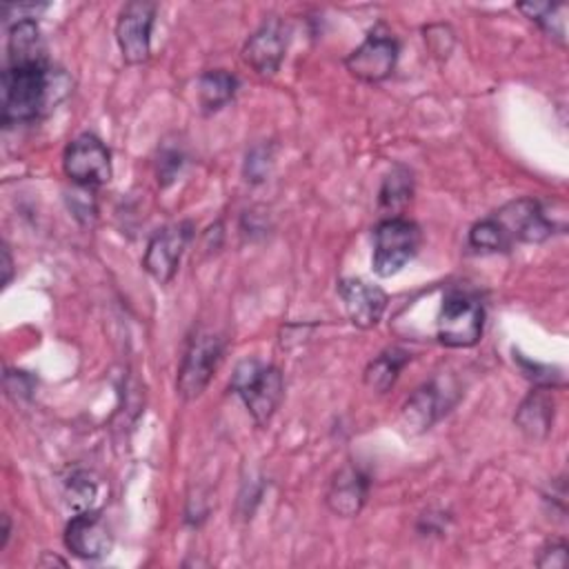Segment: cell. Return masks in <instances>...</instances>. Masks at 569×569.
Listing matches in <instances>:
<instances>
[{
  "label": "cell",
  "instance_id": "cell-1",
  "mask_svg": "<svg viewBox=\"0 0 569 569\" xmlns=\"http://www.w3.org/2000/svg\"><path fill=\"white\" fill-rule=\"evenodd\" d=\"M69 91V76L49 60L7 64L2 71V124L11 127L38 120Z\"/></svg>",
  "mask_w": 569,
  "mask_h": 569
},
{
  "label": "cell",
  "instance_id": "cell-2",
  "mask_svg": "<svg viewBox=\"0 0 569 569\" xmlns=\"http://www.w3.org/2000/svg\"><path fill=\"white\" fill-rule=\"evenodd\" d=\"M556 231L542 202L518 198L478 220L469 229V244L476 251H509L518 242H545Z\"/></svg>",
  "mask_w": 569,
  "mask_h": 569
},
{
  "label": "cell",
  "instance_id": "cell-3",
  "mask_svg": "<svg viewBox=\"0 0 569 569\" xmlns=\"http://www.w3.org/2000/svg\"><path fill=\"white\" fill-rule=\"evenodd\" d=\"M231 389L240 396L258 427H264L284 396V380L278 367L258 360H242L233 369Z\"/></svg>",
  "mask_w": 569,
  "mask_h": 569
},
{
  "label": "cell",
  "instance_id": "cell-4",
  "mask_svg": "<svg viewBox=\"0 0 569 569\" xmlns=\"http://www.w3.org/2000/svg\"><path fill=\"white\" fill-rule=\"evenodd\" d=\"M482 329L485 307L480 298L462 289L447 291L436 318L438 342L453 349L473 347L482 338Z\"/></svg>",
  "mask_w": 569,
  "mask_h": 569
},
{
  "label": "cell",
  "instance_id": "cell-5",
  "mask_svg": "<svg viewBox=\"0 0 569 569\" xmlns=\"http://www.w3.org/2000/svg\"><path fill=\"white\" fill-rule=\"evenodd\" d=\"M422 242L420 227L402 216H389L373 229L371 269L378 278H391L413 260Z\"/></svg>",
  "mask_w": 569,
  "mask_h": 569
},
{
  "label": "cell",
  "instance_id": "cell-6",
  "mask_svg": "<svg viewBox=\"0 0 569 569\" xmlns=\"http://www.w3.org/2000/svg\"><path fill=\"white\" fill-rule=\"evenodd\" d=\"M222 349H224V342L213 331L198 329L189 338L184 356L180 360L178 378H176V389L180 398L193 400L207 389L213 371L222 360Z\"/></svg>",
  "mask_w": 569,
  "mask_h": 569
},
{
  "label": "cell",
  "instance_id": "cell-7",
  "mask_svg": "<svg viewBox=\"0 0 569 569\" xmlns=\"http://www.w3.org/2000/svg\"><path fill=\"white\" fill-rule=\"evenodd\" d=\"M398 53L400 44L396 36L385 29V24H378L367 33L362 44L345 58V67L353 78L373 84L387 80L393 73Z\"/></svg>",
  "mask_w": 569,
  "mask_h": 569
},
{
  "label": "cell",
  "instance_id": "cell-8",
  "mask_svg": "<svg viewBox=\"0 0 569 569\" xmlns=\"http://www.w3.org/2000/svg\"><path fill=\"white\" fill-rule=\"evenodd\" d=\"M64 176L84 189L102 187L111 180V151L93 133H80L62 153Z\"/></svg>",
  "mask_w": 569,
  "mask_h": 569
},
{
  "label": "cell",
  "instance_id": "cell-9",
  "mask_svg": "<svg viewBox=\"0 0 569 569\" xmlns=\"http://www.w3.org/2000/svg\"><path fill=\"white\" fill-rule=\"evenodd\" d=\"M156 2H127L116 20V40L127 64H142L151 53V29L156 20Z\"/></svg>",
  "mask_w": 569,
  "mask_h": 569
},
{
  "label": "cell",
  "instance_id": "cell-10",
  "mask_svg": "<svg viewBox=\"0 0 569 569\" xmlns=\"http://www.w3.org/2000/svg\"><path fill=\"white\" fill-rule=\"evenodd\" d=\"M189 238H191V222H173L158 229L151 236L147 251L142 256L144 271L160 284H167L178 271V264Z\"/></svg>",
  "mask_w": 569,
  "mask_h": 569
},
{
  "label": "cell",
  "instance_id": "cell-11",
  "mask_svg": "<svg viewBox=\"0 0 569 569\" xmlns=\"http://www.w3.org/2000/svg\"><path fill=\"white\" fill-rule=\"evenodd\" d=\"M64 547L82 560H98L107 556L113 547V536L100 511L84 509L71 516L64 527Z\"/></svg>",
  "mask_w": 569,
  "mask_h": 569
},
{
  "label": "cell",
  "instance_id": "cell-12",
  "mask_svg": "<svg viewBox=\"0 0 569 569\" xmlns=\"http://www.w3.org/2000/svg\"><path fill=\"white\" fill-rule=\"evenodd\" d=\"M284 49H287V29L276 16H271L247 38L242 47V60L258 76H273L280 69Z\"/></svg>",
  "mask_w": 569,
  "mask_h": 569
},
{
  "label": "cell",
  "instance_id": "cell-13",
  "mask_svg": "<svg viewBox=\"0 0 569 569\" xmlns=\"http://www.w3.org/2000/svg\"><path fill=\"white\" fill-rule=\"evenodd\" d=\"M338 293L345 302L349 320L358 329L376 327L387 309V293L362 278H340Z\"/></svg>",
  "mask_w": 569,
  "mask_h": 569
},
{
  "label": "cell",
  "instance_id": "cell-14",
  "mask_svg": "<svg viewBox=\"0 0 569 569\" xmlns=\"http://www.w3.org/2000/svg\"><path fill=\"white\" fill-rule=\"evenodd\" d=\"M367 493H369L367 473L360 467L349 462L333 473L325 502L336 516L351 518V516H358L360 509L365 507Z\"/></svg>",
  "mask_w": 569,
  "mask_h": 569
},
{
  "label": "cell",
  "instance_id": "cell-15",
  "mask_svg": "<svg viewBox=\"0 0 569 569\" xmlns=\"http://www.w3.org/2000/svg\"><path fill=\"white\" fill-rule=\"evenodd\" d=\"M547 391V387H536L516 411L518 429L531 440L547 438L553 422V400Z\"/></svg>",
  "mask_w": 569,
  "mask_h": 569
},
{
  "label": "cell",
  "instance_id": "cell-16",
  "mask_svg": "<svg viewBox=\"0 0 569 569\" xmlns=\"http://www.w3.org/2000/svg\"><path fill=\"white\" fill-rule=\"evenodd\" d=\"M7 64H27V62H44L47 60V47L40 33V27L33 18L16 20L9 27V40H7Z\"/></svg>",
  "mask_w": 569,
  "mask_h": 569
},
{
  "label": "cell",
  "instance_id": "cell-17",
  "mask_svg": "<svg viewBox=\"0 0 569 569\" xmlns=\"http://www.w3.org/2000/svg\"><path fill=\"white\" fill-rule=\"evenodd\" d=\"M449 405L451 400H447V393L442 396V389L436 382H429L407 400L402 418L407 420V425L425 431L447 411Z\"/></svg>",
  "mask_w": 569,
  "mask_h": 569
},
{
  "label": "cell",
  "instance_id": "cell-18",
  "mask_svg": "<svg viewBox=\"0 0 569 569\" xmlns=\"http://www.w3.org/2000/svg\"><path fill=\"white\" fill-rule=\"evenodd\" d=\"M238 78L224 69H211V71H204L200 78H198V102H200V109L204 113H213V111H220L222 107H227L236 91H238Z\"/></svg>",
  "mask_w": 569,
  "mask_h": 569
},
{
  "label": "cell",
  "instance_id": "cell-19",
  "mask_svg": "<svg viewBox=\"0 0 569 569\" xmlns=\"http://www.w3.org/2000/svg\"><path fill=\"white\" fill-rule=\"evenodd\" d=\"M409 358H411L409 351H405L400 347L385 349L382 353H378L367 365V369H365V385L371 391H376V393L389 391L396 385V380H398L402 367L409 362Z\"/></svg>",
  "mask_w": 569,
  "mask_h": 569
},
{
  "label": "cell",
  "instance_id": "cell-20",
  "mask_svg": "<svg viewBox=\"0 0 569 569\" xmlns=\"http://www.w3.org/2000/svg\"><path fill=\"white\" fill-rule=\"evenodd\" d=\"M518 11H522L529 20L538 22L540 29L551 36L558 44L565 47V11H567V4L560 2V4H551V2H522L518 4Z\"/></svg>",
  "mask_w": 569,
  "mask_h": 569
},
{
  "label": "cell",
  "instance_id": "cell-21",
  "mask_svg": "<svg viewBox=\"0 0 569 569\" xmlns=\"http://www.w3.org/2000/svg\"><path fill=\"white\" fill-rule=\"evenodd\" d=\"M413 193V176L405 164H396L382 180L380 187V207L387 211L402 209Z\"/></svg>",
  "mask_w": 569,
  "mask_h": 569
},
{
  "label": "cell",
  "instance_id": "cell-22",
  "mask_svg": "<svg viewBox=\"0 0 569 569\" xmlns=\"http://www.w3.org/2000/svg\"><path fill=\"white\" fill-rule=\"evenodd\" d=\"M96 496V482L84 471H76L67 478V498L78 509H91V500Z\"/></svg>",
  "mask_w": 569,
  "mask_h": 569
},
{
  "label": "cell",
  "instance_id": "cell-23",
  "mask_svg": "<svg viewBox=\"0 0 569 569\" xmlns=\"http://www.w3.org/2000/svg\"><path fill=\"white\" fill-rule=\"evenodd\" d=\"M271 160H273V151H271V144H256L249 153H247V160H244V178L249 182H262L269 173V167H271Z\"/></svg>",
  "mask_w": 569,
  "mask_h": 569
},
{
  "label": "cell",
  "instance_id": "cell-24",
  "mask_svg": "<svg viewBox=\"0 0 569 569\" xmlns=\"http://www.w3.org/2000/svg\"><path fill=\"white\" fill-rule=\"evenodd\" d=\"M184 164V153L178 147H164L156 162V176L160 187H169Z\"/></svg>",
  "mask_w": 569,
  "mask_h": 569
},
{
  "label": "cell",
  "instance_id": "cell-25",
  "mask_svg": "<svg viewBox=\"0 0 569 569\" xmlns=\"http://www.w3.org/2000/svg\"><path fill=\"white\" fill-rule=\"evenodd\" d=\"M516 360H518L522 373H525L529 380H533L536 387H547V389H549V387H556V385L562 382V376H560L558 369H551V367H547V365L531 362V360H527V358H522V356H516Z\"/></svg>",
  "mask_w": 569,
  "mask_h": 569
},
{
  "label": "cell",
  "instance_id": "cell-26",
  "mask_svg": "<svg viewBox=\"0 0 569 569\" xmlns=\"http://www.w3.org/2000/svg\"><path fill=\"white\" fill-rule=\"evenodd\" d=\"M569 562L567 545L565 542H549L540 549V556L536 560L538 567H551V569H565Z\"/></svg>",
  "mask_w": 569,
  "mask_h": 569
},
{
  "label": "cell",
  "instance_id": "cell-27",
  "mask_svg": "<svg viewBox=\"0 0 569 569\" xmlns=\"http://www.w3.org/2000/svg\"><path fill=\"white\" fill-rule=\"evenodd\" d=\"M2 260H4V284H9L11 282V273H13V262H11L9 247L2 249Z\"/></svg>",
  "mask_w": 569,
  "mask_h": 569
},
{
  "label": "cell",
  "instance_id": "cell-28",
  "mask_svg": "<svg viewBox=\"0 0 569 569\" xmlns=\"http://www.w3.org/2000/svg\"><path fill=\"white\" fill-rule=\"evenodd\" d=\"M9 531H11V522H9V516L2 513V540H0V549L7 547V540H9Z\"/></svg>",
  "mask_w": 569,
  "mask_h": 569
}]
</instances>
